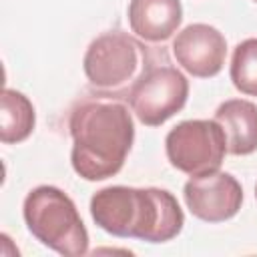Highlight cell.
I'll list each match as a JSON object with an SVG mask.
<instances>
[{
	"instance_id": "1",
	"label": "cell",
	"mask_w": 257,
	"mask_h": 257,
	"mask_svg": "<svg viewBox=\"0 0 257 257\" xmlns=\"http://www.w3.org/2000/svg\"><path fill=\"white\" fill-rule=\"evenodd\" d=\"M72 137L70 163L84 181L114 177L126 161L135 139L128 106L110 96H88L80 100L68 118Z\"/></svg>"
},
{
	"instance_id": "2",
	"label": "cell",
	"mask_w": 257,
	"mask_h": 257,
	"mask_svg": "<svg viewBox=\"0 0 257 257\" xmlns=\"http://www.w3.org/2000/svg\"><path fill=\"white\" fill-rule=\"evenodd\" d=\"M90 217L108 235L147 243H167L185 225L173 193L157 187H104L90 199Z\"/></svg>"
},
{
	"instance_id": "3",
	"label": "cell",
	"mask_w": 257,
	"mask_h": 257,
	"mask_svg": "<svg viewBox=\"0 0 257 257\" xmlns=\"http://www.w3.org/2000/svg\"><path fill=\"white\" fill-rule=\"evenodd\" d=\"M165 50H153L143 40L122 30H110L96 36L82 60L90 88L100 96L126 98L141 76L159 62Z\"/></svg>"
},
{
	"instance_id": "4",
	"label": "cell",
	"mask_w": 257,
	"mask_h": 257,
	"mask_svg": "<svg viewBox=\"0 0 257 257\" xmlns=\"http://www.w3.org/2000/svg\"><path fill=\"white\" fill-rule=\"evenodd\" d=\"M22 217L32 237L44 247L64 257H80L88 253V231L74 201L58 187H34L24 197Z\"/></svg>"
},
{
	"instance_id": "5",
	"label": "cell",
	"mask_w": 257,
	"mask_h": 257,
	"mask_svg": "<svg viewBox=\"0 0 257 257\" xmlns=\"http://www.w3.org/2000/svg\"><path fill=\"white\" fill-rule=\"evenodd\" d=\"M165 151L177 171L197 177L219 171L227 153V139L215 120H183L167 133Z\"/></svg>"
},
{
	"instance_id": "6",
	"label": "cell",
	"mask_w": 257,
	"mask_h": 257,
	"mask_svg": "<svg viewBox=\"0 0 257 257\" xmlns=\"http://www.w3.org/2000/svg\"><path fill=\"white\" fill-rule=\"evenodd\" d=\"M187 98L189 80L169 60L153 64L126 96L131 110L145 126H161L185 106Z\"/></svg>"
},
{
	"instance_id": "7",
	"label": "cell",
	"mask_w": 257,
	"mask_h": 257,
	"mask_svg": "<svg viewBox=\"0 0 257 257\" xmlns=\"http://www.w3.org/2000/svg\"><path fill=\"white\" fill-rule=\"evenodd\" d=\"M183 197L193 217L205 223H223L239 213L243 187L231 173L213 171L191 177L183 187Z\"/></svg>"
},
{
	"instance_id": "8",
	"label": "cell",
	"mask_w": 257,
	"mask_h": 257,
	"mask_svg": "<svg viewBox=\"0 0 257 257\" xmlns=\"http://www.w3.org/2000/svg\"><path fill=\"white\" fill-rule=\"evenodd\" d=\"M173 54L177 64L191 76L211 78L223 70L227 56V40L223 32L205 22L185 26L173 40Z\"/></svg>"
},
{
	"instance_id": "9",
	"label": "cell",
	"mask_w": 257,
	"mask_h": 257,
	"mask_svg": "<svg viewBox=\"0 0 257 257\" xmlns=\"http://www.w3.org/2000/svg\"><path fill=\"white\" fill-rule=\"evenodd\" d=\"M128 26L147 42L169 40L183 20L181 0H131Z\"/></svg>"
},
{
	"instance_id": "10",
	"label": "cell",
	"mask_w": 257,
	"mask_h": 257,
	"mask_svg": "<svg viewBox=\"0 0 257 257\" xmlns=\"http://www.w3.org/2000/svg\"><path fill=\"white\" fill-rule=\"evenodd\" d=\"M215 122L225 133L227 153L243 157L257 151V106L251 100H225L215 112Z\"/></svg>"
},
{
	"instance_id": "11",
	"label": "cell",
	"mask_w": 257,
	"mask_h": 257,
	"mask_svg": "<svg viewBox=\"0 0 257 257\" xmlns=\"http://www.w3.org/2000/svg\"><path fill=\"white\" fill-rule=\"evenodd\" d=\"M36 114L32 102L18 90L4 88L0 96V141L22 143L34 131Z\"/></svg>"
},
{
	"instance_id": "12",
	"label": "cell",
	"mask_w": 257,
	"mask_h": 257,
	"mask_svg": "<svg viewBox=\"0 0 257 257\" xmlns=\"http://www.w3.org/2000/svg\"><path fill=\"white\" fill-rule=\"evenodd\" d=\"M231 80L239 92L257 96V38H245L235 46L231 58Z\"/></svg>"
},
{
	"instance_id": "13",
	"label": "cell",
	"mask_w": 257,
	"mask_h": 257,
	"mask_svg": "<svg viewBox=\"0 0 257 257\" xmlns=\"http://www.w3.org/2000/svg\"><path fill=\"white\" fill-rule=\"evenodd\" d=\"M255 199H257V185H255Z\"/></svg>"
},
{
	"instance_id": "14",
	"label": "cell",
	"mask_w": 257,
	"mask_h": 257,
	"mask_svg": "<svg viewBox=\"0 0 257 257\" xmlns=\"http://www.w3.org/2000/svg\"><path fill=\"white\" fill-rule=\"evenodd\" d=\"M255 2H257V0H255Z\"/></svg>"
}]
</instances>
